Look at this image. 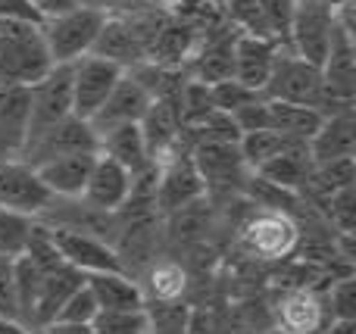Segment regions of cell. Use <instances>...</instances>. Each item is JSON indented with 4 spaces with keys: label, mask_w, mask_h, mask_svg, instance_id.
<instances>
[{
    "label": "cell",
    "mask_w": 356,
    "mask_h": 334,
    "mask_svg": "<svg viewBox=\"0 0 356 334\" xmlns=\"http://www.w3.org/2000/svg\"><path fill=\"white\" fill-rule=\"evenodd\" d=\"M263 97L269 100H284V103H297V106H313L322 116L328 112L344 110V100L332 97V91L325 87V78H322V69L316 62L297 56L291 47H282L272 62V72L263 85Z\"/></svg>",
    "instance_id": "cell-1"
},
{
    "label": "cell",
    "mask_w": 356,
    "mask_h": 334,
    "mask_svg": "<svg viewBox=\"0 0 356 334\" xmlns=\"http://www.w3.org/2000/svg\"><path fill=\"white\" fill-rule=\"evenodd\" d=\"M50 66L41 25L0 19V85H35Z\"/></svg>",
    "instance_id": "cell-2"
},
{
    "label": "cell",
    "mask_w": 356,
    "mask_h": 334,
    "mask_svg": "<svg viewBox=\"0 0 356 334\" xmlns=\"http://www.w3.org/2000/svg\"><path fill=\"white\" fill-rule=\"evenodd\" d=\"M106 12L94 10V6L79 3L75 10L50 16L41 22V35L47 44V53L54 62H72L79 56L91 53V44L97 37L100 25H104Z\"/></svg>",
    "instance_id": "cell-3"
},
{
    "label": "cell",
    "mask_w": 356,
    "mask_h": 334,
    "mask_svg": "<svg viewBox=\"0 0 356 334\" xmlns=\"http://www.w3.org/2000/svg\"><path fill=\"white\" fill-rule=\"evenodd\" d=\"M300 231H297L294 216L278 210H253L238 228V247L247 250L257 260H284L297 250Z\"/></svg>",
    "instance_id": "cell-4"
},
{
    "label": "cell",
    "mask_w": 356,
    "mask_h": 334,
    "mask_svg": "<svg viewBox=\"0 0 356 334\" xmlns=\"http://www.w3.org/2000/svg\"><path fill=\"white\" fill-rule=\"evenodd\" d=\"M225 22H232L241 35H253L288 47L294 0H225L219 6Z\"/></svg>",
    "instance_id": "cell-5"
},
{
    "label": "cell",
    "mask_w": 356,
    "mask_h": 334,
    "mask_svg": "<svg viewBox=\"0 0 356 334\" xmlns=\"http://www.w3.org/2000/svg\"><path fill=\"white\" fill-rule=\"evenodd\" d=\"M29 87H31V122H29V141H25V147L41 131H47L50 125L72 116V62H54Z\"/></svg>",
    "instance_id": "cell-6"
},
{
    "label": "cell",
    "mask_w": 356,
    "mask_h": 334,
    "mask_svg": "<svg viewBox=\"0 0 356 334\" xmlns=\"http://www.w3.org/2000/svg\"><path fill=\"white\" fill-rule=\"evenodd\" d=\"M334 19H338V3L334 0H294L288 47L303 60L322 66Z\"/></svg>",
    "instance_id": "cell-7"
},
{
    "label": "cell",
    "mask_w": 356,
    "mask_h": 334,
    "mask_svg": "<svg viewBox=\"0 0 356 334\" xmlns=\"http://www.w3.org/2000/svg\"><path fill=\"white\" fill-rule=\"evenodd\" d=\"M191 160H194L197 172H200L207 194H232L244 187V178L250 175V166L244 162L238 144L232 141H203L191 147Z\"/></svg>",
    "instance_id": "cell-8"
},
{
    "label": "cell",
    "mask_w": 356,
    "mask_h": 334,
    "mask_svg": "<svg viewBox=\"0 0 356 334\" xmlns=\"http://www.w3.org/2000/svg\"><path fill=\"white\" fill-rule=\"evenodd\" d=\"M125 69L113 60H104L97 53H85L72 60V116L91 119L104 106L116 81Z\"/></svg>",
    "instance_id": "cell-9"
},
{
    "label": "cell",
    "mask_w": 356,
    "mask_h": 334,
    "mask_svg": "<svg viewBox=\"0 0 356 334\" xmlns=\"http://www.w3.org/2000/svg\"><path fill=\"white\" fill-rule=\"evenodd\" d=\"M156 169H160V172H156L154 203H156L160 216H169V212L207 197V185H203L200 172H197L194 160H191V150H178V153H172Z\"/></svg>",
    "instance_id": "cell-10"
},
{
    "label": "cell",
    "mask_w": 356,
    "mask_h": 334,
    "mask_svg": "<svg viewBox=\"0 0 356 334\" xmlns=\"http://www.w3.org/2000/svg\"><path fill=\"white\" fill-rule=\"evenodd\" d=\"M97 147H100V137H97V131L91 128V122L79 119V116H66L63 122L41 131V135L25 147V153L19 156V160L29 162V166H41V162L54 160V156L79 153V150H97Z\"/></svg>",
    "instance_id": "cell-11"
},
{
    "label": "cell",
    "mask_w": 356,
    "mask_h": 334,
    "mask_svg": "<svg viewBox=\"0 0 356 334\" xmlns=\"http://www.w3.org/2000/svg\"><path fill=\"white\" fill-rule=\"evenodd\" d=\"M50 200L54 194L38 178L35 166L22 160H0V206L3 210H16L35 219Z\"/></svg>",
    "instance_id": "cell-12"
},
{
    "label": "cell",
    "mask_w": 356,
    "mask_h": 334,
    "mask_svg": "<svg viewBox=\"0 0 356 334\" xmlns=\"http://www.w3.org/2000/svg\"><path fill=\"white\" fill-rule=\"evenodd\" d=\"M54 244L60 250V256L75 266L79 272H122V262H119L116 250L110 241L97 235H88V231H75V228H50Z\"/></svg>",
    "instance_id": "cell-13"
},
{
    "label": "cell",
    "mask_w": 356,
    "mask_h": 334,
    "mask_svg": "<svg viewBox=\"0 0 356 334\" xmlns=\"http://www.w3.org/2000/svg\"><path fill=\"white\" fill-rule=\"evenodd\" d=\"M275 319L284 334H319L332 322V312L316 287H288L275 303Z\"/></svg>",
    "instance_id": "cell-14"
},
{
    "label": "cell",
    "mask_w": 356,
    "mask_h": 334,
    "mask_svg": "<svg viewBox=\"0 0 356 334\" xmlns=\"http://www.w3.org/2000/svg\"><path fill=\"white\" fill-rule=\"evenodd\" d=\"M31 87L0 85V160H19L29 141Z\"/></svg>",
    "instance_id": "cell-15"
},
{
    "label": "cell",
    "mask_w": 356,
    "mask_h": 334,
    "mask_svg": "<svg viewBox=\"0 0 356 334\" xmlns=\"http://www.w3.org/2000/svg\"><path fill=\"white\" fill-rule=\"evenodd\" d=\"M131 178H135V175H131L122 162H116L113 156L97 150V160H94V169H91V175H88L81 200L100 212H116L119 206L129 200Z\"/></svg>",
    "instance_id": "cell-16"
},
{
    "label": "cell",
    "mask_w": 356,
    "mask_h": 334,
    "mask_svg": "<svg viewBox=\"0 0 356 334\" xmlns=\"http://www.w3.org/2000/svg\"><path fill=\"white\" fill-rule=\"evenodd\" d=\"M150 106V94L131 78L129 72H122V78L116 81V87L110 91V97L104 100L97 112H94L88 122L97 135H104L106 128L113 125H122V122H141V116L147 112Z\"/></svg>",
    "instance_id": "cell-17"
},
{
    "label": "cell",
    "mask_w": 356,
    "mask_h": 334,
    "mask_svg": "<svg viewBox=\"0 0 356 334\" xmlns=\"http://www.w3.org/2000/svg\"><path fill=\"white\" fill-rule=\"evenodd\" d=\"M309 160L316 162H328V160H341V156H353L356 153V112L353 103L344 106L338 112H328L322 119L319 131L307 141Z\"/></svg>",
    "instance_id": "cell-18"
},
{
    "label": "cell",
    "mask_w": 356,
    "mask_h": 334,
    "mask_svg": "<svg viewBox=\"0 0 356 334\" xmlns=\"http://www.w3.org/2000/svg\"><path fill=\"white\" fill-rule=\"evenodd\" d=\"M94 160H97V150H79V153L54 156V160L41 162V166H35V172L54 197H81Z\"/></svg>",
    "instance_id": "cell-19"
},
{
    "label": "cell",
    "mask_w": 356,
    "mask_h": 334,
    "mask_svg": "<svg viewBox=\"0 0 356 334\" xmlns=\"http://www.w3.org/2000/svg\"><path fill=\"white\" fill-rule=\"evenodd\" d=\"M85 285V272H79L75 266L63 262V266L50 269V272L41 275V287H38V297H35V310H31V328H44L56 319L60 306L66 303V297L72 291Z\"/></svg>",
    "instance_id": "cell-20"
},
{
    "label": "cell",
    "mask_w": 356,
    "mask_h": 334,
    "mask_svg": "<svg viewBox=\"0 0 356 334\" xmlns=\"http://www.w3.org/2000/svg\"><path fill=\"white\" fill-rule=\"evenodd\" d=\"M91 53L119 62L122 69L147 60L144 41L138 37V31L131 28V22L125 16H106L104 19V25H100L97 37H94V44H91Z\"/></svg>",
    "instance_id": "cell-21"
},
{
    "label": "cell",
    "mask_w": 356,
    "mask_h": 334,
    "mask_svg": "<svg viewBox=\"0 0 356 334\" xmlns=\"http://www.w3.org/2000/svg\"><path fill=\"white\" fill-rule=\"evenodd\" d=\"M278 50H282L278 44L263 41V37H253V35H241L238 31V37H234V72H232V78H238L241 85L253 87V91H263Z\"/></svg>",
    "instance_id": "cell-22"
},
{
    "label": "cell",
    "mask_w": 356,
    "mask_h": 334,
    "mask_svg": "<svg viewBox=\"0 0 356 334\" xmlns=\"http://www.w3.org/2000/svg\"><path fill=\"white\" fill-rule=\"evenodd\" d=\"M100 137V153L113 156L116 162H122L131 175H141L144 169H150V153H147V144H144L141 135V125L138 122H122V125H113L106 128Z\"/></svg>",
    "instance_id": "cell-23"
},
{
    "label": "cell",
    "mask_w": 356,
    "mask_h": 334,
    "mask_svg": "<svg viewBox=\"0 0 356 334\" xmlns=\"http://www.w3.org/2000/svg\"><path fill=\"white\" fill-rule=\"evenodd\" d=\"M85 285L91 287L100 310H141L147 303L141 285L125 272H88Z\"/></svg>",
    "instance_id": "cell-24"
},
{
    "label": "cell",
    "mask_w": 356,
    "mask_h": 334,
    "mask_svg": "<svg viewBox=\"0 0 356 334\" xmlns=\"http://www.w3.org/2000/svg\"><path fill=\"white\" fill-rule=\"evenodd\" d=\"M263 112H266L263 128L282 131V135L300 137V141H309L319 131L322 119H325L313 106H297V103H284V100H269V97H263Z\"/></svg>",
    "instance_id": "cell-25"
},
{
    "label": "cell",
    "mask_w": 356,
    "mask_h": 334,
    "mask_svg": "<svg viewBox=\"0 0 356 334\" xmlns=\"http://www.w3.org/2000/svg\"><path fill=\"white\" fill-rule=\"evenodd\" d=\"M253 172H257L259 178L272 181V185L300 194L309 181V172H313V160H309L307 144H297V147H291V150H284V153L266 160L263 166H257Z\"/></svg>",
    "instance_id": "cell-26"
},
{
    "label": "cell",
    "mask_w": 356,
    "mask_h": 334,
    "mask_svg": "<svg viewBox=\"0 0 356 334\" xmlns=\"http://www.w3.org/2000/svg\"><path fill=\"white\" fill-rule=\"evenodd\" d=\"M297 144H307L300 141V137H291V135H282V131H269V128H259V131H244L238 141L241 153H244V162L250 169L263 166L266 160H272V156L284 153V150L297 147Z\"/></svg>",
    "instance_id": "cell-27"
},
{
    "label": "cell",
    "mask_w": 356,
    "mask_h": 334,
    "mask_svg": "<svg viewBox=\"0 0 356 334\" xmlns=\"http://www.w3.org/2000/svg\"><path fill=\"white\" fill-rule=\"evenodd\" d=\"M184 287H188V272L181 262L175 260H154L147 266V291L144 300H181Z\"/></svg>",
    "instance_id": "cell-28"
},
{
    "label": "cell",
    "mask_w": 356,
    "mask_h": 334,
    "mask_svg": "<svg viewBox=\"0 0 356 334\" xmlns=\"http://www.w3.org/2000/svg\"><path fill=\"white\" fill-rule=\"evenodd\" d=\"M41 269L29 260L25 253H19L13 260V287H16V310H19V322L25 328H31V310H35V297L41 287ZM35 331V328H31Z\"/></svg>",
    "instance_id": "cell-29"
},
{
    "label": "cell",
    "mask_w": 356,
    "mask_h": 334,
    "mask_svg": "<svg viewBox=\"0 0 356 334\" xmlns=\"http://www.w3.org/2000/svg\"><path fill=\"white\" fill-rule=\"evenodd\" d=\"M178 119L181 125H197L200 119H207L209 112L216 110V100H213V85L207 81H197V78H184L181 91H178Z\"/></svg>",
    "instance_id": "cell-30"
},
{
    "label": "cell",
    "mask_w": 356,
    "mask_h": 334,
    "mask_svg": "<svg viewBox=\"0 0 356 334\" xmlns=\"http://www.w3.org/2000/svg\"><path fill=\"white\" fill-rule=\"evenodd\" d=\"M91 328L97 334H147V310H97L91 319Z\"/></svg>",
    "instance_id": "cell-31"
},
{
    "label": "cell",
    "mask_w": 356,
    "mask_h": 334,
    "mask_svg": "<svg viewBox=\"0 0 356 334\" xmlns=\"http://www.w3.org/2000/svg\"><path fill=\"white\" fill-rule=\"evenodd\" d=\"M319 210H325L328 225H332L338 235L353 237V228H356V185H347V187H341V191L328 194L325 203H322Z\"/></svg>",
    "instance_id": "cell-32"
},
{
    "label": "cell",
    "mask_w": 356,
    "mask_h": 334,
    "mask_svg": "<svg viewBox=\"0 0 356 334\" xmlns=\"http://www.w3.org/2000/svg\"><path fill=\"white\" fill-rule=\"evenodd\" d=\"M31 225H35L31 216L0 206V256H13V260H16V256L25 250Z\"/></svg>",
    "instance_id": "cell-33"
},
{
    "label": "cell",
    "mask_w": 356,
    "mask_h": 334,
    "mask_svg": "<svg viewBox=\"0 0 356 334\" xmlns=\"http://www.w3.org/2000/svg\"><path fill=\"white\" fill-rule=\"evenodd\" d=\"M325 303L332 319H356V281L350 272L334 278V285L325 294Z\"/></svg>",
    "instance_id": "cell-34"
},
{
    "label": "cell",
    "mask_w": 356,
    "mask_h": 334,
    "mask_svg": "<svg viewBox=\"0 0 356 334\" xmlns=\"http://www.w3.org/2000/svg\"><path fill=\"white\" fill-rule=\"evenodd\" d=\"M257 97H263V94L247 87V85H241L238 78H225V81H216L213 85L216 110H222V112H234V110H241V106L253 103Z\"/></svg>",
    "instance_id": "cell-35"
},
{
    "label": "cell",
    "mask_w": 356,
    "mask_h": 334,
    "mask_svg": "<svg viewBox=\"0 0 356 334\" xmlns=\"http://www.w3.org/2000/svg\"><path fill=\"white\" fill-rule=\"evenodd\" d=\"M97 300H94V294H91V287L88 285H81L79 291H72L66 297V303L60 306V312H56V319L54 322H88L91 325V319L97 316Z\"/></svg>",
    "instance_id": "cell-36"
},
{
    "label": "cell",
    "mask_w": 356,
    "mask_h": 334,
    "mask_svg": "<svg viewBox=\"0 0 356 334\" xmlns=\"http://www.w3.org/2000/svg\"><path fill=\"white\" fill-rule=\"evenodd\" d=\"M0 316L16 319V287H13V256H0Z\"/></svg>",
    "instance_id": "cell-37"
},
{
    "label": "cell",
    "mask_w": 356,
    "mask_h": 334,
    "mask_svg": "<svg viewBox=\"0 0 356 334\" xmlns=\"http://www.w3.org/2000/svg\"><path fill=\"white\" fill-rule=\"evenodd\" d=\"M0 19H22V22H35V25L44 22L29 0H0Z\"/></svg>",
    "instance_id": "cell-38"
},
{
    "label": "cell",
    "mask_w": 356,
    "mask_h": 334,
    "mask_svg": "<svg viewBox=\"0 0 356 334\" xmlns=\"http://www.w3.org/2000/svg\"><path fill=\"white\" fill-rule=\"evenodd\" d=\"M31 6L38 10L41 19H50V16H60V12H69L81 3V0H29Z\"/></svg>",
    "instance_id": "cell-39"
},
{
    "label": "cell",
    "mask_w": 356,
    "mask_h": 334,
    "mask_svg": "<svg viewBox=\"0 0 356 334\" xmlns=\"http://www.w3.org/2000/svg\"><path fill=\"white\" fill-rule=\"evenodd\" d=\"M38 334H97L88 322H50L44 328H38Z\"/></svg>",
    "instance_id": "cell-40"
},
{
    "label": "cell",
    "mask_w": 356,
    "mask_h": 334,
    "mask_svg": "<svg viewBox=\"0 0 356 334\" xmlns=\"http://www.w3.org/2000/svg\"><path fill=\"white\" fill-rule=\"evenodd\" d=\"M319 334H356V319H332Z\"/></svg>",
    "instance_id": "cell-41"
},
{
    "label": "cell",
    "mask_w": 356,
    "mask_h": 334,
    "mask_svg": "<svg viewBox=\"0 0 356 334\" xmlns=\"http://www.w3.org/2000/svg\"><path fill=\"white\" fill-rule=\"evenodd\" d=\"M0 334H38V331L25 328V325H22V322H16V319L0 316Z\"/></svg>",
    "instance_id": "cell-42"
},
{
    "label": "cell",
    "mask_w": 356,
    "mask_h": 334,
    "mask_svg": "<svg viewBox=\"0 0 356 334\" xmlns=\"http://www.w3.org/2000/svg\"><path fill=\"white\" fill-rule=\"evenodd\" d=\"M209 3H213V6H222V3H225V0H209Z\"/></svg>",
    "instance_id": "cell-43"
},
{
    "label": "cell",
    "mask_w": 356,
    "mask_h": 334,
    "mask_svg": "<svg viewBox=\"0 0 356 334\" xmlns=\"http://www.w3.org/2000/svg\"><path fill=\"white\" fill-rule=\"evenodd\" d=\"M147 334H150V331H147Z\"/></svg>",
    "instance_id": "cell-44"
}]
</instances>
